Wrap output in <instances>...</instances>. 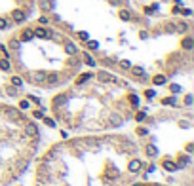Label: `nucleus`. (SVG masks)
<instances>
[{"mask_svg": "<svg viewBox=\"0 0 194 186\" xmlns=\"http://www.w3.org/2000/svg\"><path fill=\"white\" fill-rule=\"evenodd\" d=\"M34 36H38V38H51V36H53V34H51V32L50 31H46V29H36V31H34Z\"/></svg>", "mask_w": 194, "mask_h": 186, "instance_id": "nucleus-1", "label": "nucleus"}, {"mask_svg": "<svg viewBox=\"0 0 194 186\" xmlns=\"http://www.w3.org/2000/svg\"><path fill=\"white\" fill-rule=\"evenodd\" d=\"M97 78H99L101 82H118L116 78H114V76H110L108 72H99V74H97Z\"/></svg>", "mask_w": 194, "mask_h": 186, "instance_id": "nucleus-2", "label": "nucleus"}, {"mask_svg": "<svg viewBox=\"0 0 194 186\" xmlns=\"http://www.w3.org/2000/svg\"><path fill=\"white\" fill-rule=\"evenodd\" d=\"M40 8L42 10H53L55 8V2H53V0H40Z\"/></svg>", "mask_w": 194, "mask_h": 186, "instance_id": "nucleus-3", "label": "nucleus"}, {"mask_svg": "<svg viewBox=\"0 0 194 186\" xmlns=\"http://www.w3.org/2000/svg\"><path fill=\"white\" fill-rule=\"evenodd\" d=\"M122 122H124V120H122V116H120V114H112V116H110V125H114V127H116V125H122Z\"/></svg>", "mask_w": 194, "mask_h": 186, "instance_id": "nucleus-4", "label": "nucleus"}, {"mask_svg": "<svg viewBox=\"0 0 194 186\" xmlns=\"http://www.w3.org/2000/svg\"><path fill=\"white\" fill-rule=\"evenodd\" d=\"M67 101H69L67 95H57L53 99V103H55V106H63V104H67Z\"/></svg>", "mask_w": 194, "mask_h": 186, "instance_id": "nucleus-5", "label": "nucleus"}, {"mask_svg": "<svg viewBox=\"0 0 194 186\" xmlns=\"http://www.w3.org/2000/svg\"><path fill=\"white\" fill-rule=\"evenodd\" d=\"M12 15H14V21H17V23L25 21V12H21V10H15Z\"/></svg>", "mask_w": 194, "mask_h": 186, "instance_id": "nucleus-6", "label": "nucleus"}, {"mask_svg": "<svg viewBox=\"0 0 194 186\" xmlns=\"http://www.w3.org/2000/svg\"><path fill=\"white\" fill-rule=\"evenodd\" d=\"M128 167H130V171L137 173L141 169V161H139V159H133V161H130V165H128Z\"/></svg>", "mask_w": 194, "mask_h": 186, "instance_id": "nucleus-7", "label": "nucleus"}, {"mask_svg": "<svg viewBox=\"0 0 194 186\" xmlns=\"http://www.w3.org/2000/svg\"><path fill=\"white\" fill-rule=\"evenodd\" d=\"M25 131H27V135H36V133H38V129H36V125H34V123H27Z\"/></svg>", "mask_w": 194, "mask_h": 186, "instance_id": "nucleus-8", "label": "nucleus"}, {"mask_svg": "<svg viewBox=\"0 0 194 186\" xmlns=\"http://www.w3.org/2000/svg\"><path fill=\"white\" fill-rule=\"evenodd\" d=\"M32 80H34V82H44V80H46V72H36V74H32Z\"/></svg>", "mask_w": 194, "mask_h": 186, "instance_id": "nucleus-9", "label": "nucleus"}, {"mask_svg": "<svg viewBox=\"0 0 194 186\" xmlns=\"http://www.w3.org/2000/svg\"><path fill=\"white\" fill-rule=\"evenodd\" d=\"M21 38H23V40H27V42H29V40H32V38H34V32H32V31H29V29H27V31H23V36H21Z\"/></svg>", "mask_w": 194, "mask_h": 186, "instance_id": "nucleus-10", "label": "nucleus"}, {"mask_svg": "<svg viewBox=\"0 0 194 186\" xmlns=\"http://www.w3.org/2000/svg\"><path fill=\"white\" fill-rule=\"evenodd\" d=\"M192 46H194L192 38H185V40H183V48H185V50H192Z\"/></svg>", "mask_w": 194, "mask_h": 186, "instance_id": "nucleus-11", "label": "nucleus"}, {"mask_svg": "<svg viewBox=\"0 0 194 186\" xmlns=\"http://www.w3.org/2000/svg\"><path fill=\"white\" fill-rule=\"evenodd\" d=\"M65 50H67V53L74 55V53H76V46H74V44H67V46H65Z\"/></svg>", "mask_w": 194, "mask_h": 186, "instance_id": "nucleus-12", "label": "nucleus"}, {"mask_svg": "<svg viewBox=\"0 0 194 186\" xmlns=\"http://www.w3.org/2000/svg\"><path fill=\"white\" fill-rule=\"evenodd\" d=\"M158 154V150L154 148V146H149V148H147V156H150V158H154V156Z\"/></svg>", "mask_w": 194, "mask_h": 186, "instance_id": "nucleus-13", "label": "nucleus"}, {"mask_svg": "<svg viewBox=\"0 0 194 186\" xmlns=\"http://www.w3.org/2000/svg\"><path fill=\"white\" fill-rule=\"evenodd\" d=\"M131 70H133V74H137V76H143L145 74V70L141 67H131Z\"/></svg>", "mask_w": 194, "mask_h": 186, "instance_id": "nucleus-14", "label": "nucleus"}, {"mask_svg": "<svg viewBox=\"0 0 194 186\" xmlns=\"http://www.w3.org/2000/svg\"><path fill=\"white\" fill-rule=\"evenodd\" d=\"M164 82H166V78L164 76H154V84H156V86H162Z\"/></svg>", "mask_w": 194, "mask_h": 186, "instance_id": "nucleus-15", "label": "nucleus"}, {"mask_svg": "<svg viewBox=\"0 0 194 186\" xmlns=\"http://www.w3.org/2000/svg\"><path fill=\"white\" fill-rule=\"evenodd\" d=\"M120 19H124V21H130V12L122 10V12H120Z\"/></svg>", "mask_w": 194, "mask_h": 186, "instance_id": "nucleus-16", "label": "nucleus"}, {"mask_svg": "<svg viewBox=\"0 0 194 186\" xmlns=\"http://www.w3.org/2000/svg\"><path fill=\"white\" fill-rule=\"evenodd\" d=\"M164 167H166L167 171H175V169H177V165H173L171 161H166V164H164Z\"/></svg>", "mask_w": 194, "mask_h": 186, "instance_id": "nucleus-17", "label": "nucleus"}, {"mask_svg": "<svg viewBox=\"0 0 194 186\" xmlns=\"http://www.w3.org/2000/svg\"><path fill=\"white\" fill-rule=\"evenodd\" d=\"M0 68H2V70H10V63L6 59H2L0 61Z\"/></svg>", "mask_w": 194, "mask_h": 186, "instance_id": "nucleus-18", "label": "nucleus"}, {"mask_svg": "<svg viewBox=\"0 0 194 186\" xmlns=\"http://www.w3.org/2000/svg\"><path fill=\"white\" fill-rule=\"evenodd\" d=\"M84 61H86V63L90 65V67H93V65H95V61L91 59V57H90V55H88V53H84Z\"/></svg>", "mask_w": 194, "mask_h": 186, "instance_id": "nucleus-19", "label": "nucleus"}, {"mask_svg": "<svg viewBox=\"0 0 194 186\" xmlns=\"http://www.w3.org/2000/svg\"><path fill=\"white\" fill-rule=\"evenodd\" d=\"M88 48H90V50H97V48H99V44H97L95 40H90V42H88Z\"/></svg>", "mask_w": 194, "mask_h": 186, "instance_id": "nucleus-20", "label": "nucleus"}, {"mask_svg": "<svg viewBox=\"0 0 194 186\" xmlns=\"http://www.w3.org/2000/svg\"><path fill=\"white\" fill-rule=\"evenodd\" d=\"M130 101H131V104H133V106H135V108H137V106H139V97L131 95V97H130Z\"/></svg>", "mask_w": 194, "mask_h": 186, "instance_id": "nucleus-21", "label": "nucleus"}, {"mask_svg": "<svg viewBox=\"0 0 194 186\" xmlns=\"http://www.w3.org/2000/svg\"><path fill=\"white\" fill-rule=\"evenodd\" d=\"M90 76H91L90 72H88V74H82V76L78 78V84H84V82H86V80H88V78H90Z\"/></svg>", "mask_w": 194, "mask_h": 186, "instance_id": "nucleus-22", "label": "nucleus"}, {"mask_svg": "<svg viewBox=\"0 0 194 186\" xmlns=\"http://www.w3.org/2000/svg\"><path fill=\"white\" fill-rule=\"evenodd\" d=\"M12 84H14V86H21V78H19V76H14V78H12Z\"/></svg>", "mask_w": 194, "mask_h": 186, "instance_id": "nucleus-23", "label": "nucleus"}, {"mask_svg": "<svg viewBox=\"0 0 194 186\" xmlns=\"http://www.w3.org/2000/svg\"><path fill=\"white\" fill-rule=\"evenodd\" d=\"M46 78L50 80V84H55V82L59 80V78H57V74H50V76H46Z\"/></svg>", "mask_w": 194, "mask_h": 186, "instance_id": "nucleus-24", "label": "nucleus"}, {"mask_svg": "<svg viewBox=\"0 0 194 186\" xmlns=\"http://www.w3.org/2000/svg\"><path fill=\"white\" fill-rule=\"evenodd\" d=\"M44 123L48 127H55V122H53V120H50V118H44Z\"/></svg>", "mask_w": 194, "mask_h": 186, "instance_id": "nucleus-25", "label": "nucleus"}, {"mask_svg": "<svg viewBox=\"0 0 194 186\" xmlns=\"http://www.w3.org/2000/svg\"><path fill=\"white\" fill-rule=\"evenodd\" d=\"M177 31H179V32H185L186 31V23H179V25H177Z\"/></svg>", "mask_w": 194, "mask_h": 186, "instance_id": "nucleus-26", "label": "nucleus"}, {"mask_svg": "<svg viewBox=\"0 0 194 186\" xmlns=\"http://www.w3.org/2000/svg\"><path fill=\"white\" fill-rule=\"evenodd\" d=\"M120 67L122 68H131V63L130 61H120Z\"/></svg>", "mask_w": 194, "mask_h": 186, "instance_id": "nucleus-27", "label": "nucleus"}, {"mask_svg": "<svg viewBox=\"0 0 194 186\" xmlns=\"http://www.w3.org/2000/svg\"><path fill=\"white\" fill-rule=\"evenodd\" d=\"M10 46H12V50H19V42L17 40H12V42H10Z\"/></svg>", "mask_w": 194, "mask_h": 186, "instance_id": "nucleus-28", "label": "nucleus"}, {"mask_svg": "<svg viewBox=\"0 0 194 186\" xmlns=\"http://www.w3.org/2000/svg\"><path fill=\"white\" fill-rule=\"evenodd\" d=\"M164 104H175V99L169 97V99H164Z\"/></svg>", "mask_w": 194, "mask_h": 186, "instance_id": "nucleus-29", "label": "nucleus"}, {"mask_svg": "<svg viewBox=\"0 0 194 186\" xmlns=\"http://www.w3.org/2000/svg\"><path fill=\"white\" fill-rule=\"evenodd\" d=\"M186 164H189V158H181V164H179V167H185Z\"/></svg>", "mask_w": 194, "mask_h": 186, "instance_id": "nucleus-30", "label": "nucleus"}, {"mask_svg": "<svg viewBox=\"0 0 194 186\" xmlns=\"http://www.w3.org/2000/svg\"><path fill=\"white\" fill-rule=\"evenodd\" d=\"M8 27V21L6 19H0V29H6Z\"/></svg>", "mask_w": 194, "mask_h": 186, "instance_id": "nucleus-31", "label": "nucleus"}, {"mask_svg": "<svg viewBox=\"0 0 194 186\" xmlns=\"http://www.w3.org/2000/svg\"><path fill=\"white\" fill-rule=\"evenodd\" d=\"M19 106H21L23 110H25V108H29V103H27V99H25V101H21V104H19Z\"/></svg>", "mask_w": 194, "mask_h": 186, "instance_id": "nucleus-32", "label": "nucleus"}, {"mask_svg": "<svg viewBox=\"0 0 194 186\" xmlns=\"http://www.w3.org/2000/svg\"><path fill=\"white\" fill-rule=\"evenodd\" d=\"M143 120H145V112H139L137 114V122H143Z\"/></svg>", "mask_w": 194, "mask_h": 186, "instance_id": "nucleus-33", "label": "nucleus"}, {"mask_svg": "<svg viewBox=\"0 0 194 186\" xmlns=\"http://www.w3.org/2000/svg\"><path fill=\"white\" fill-rule=\"evenodd\" d=\"M171 91H173V93H177V91H181V87L177 86V84H173V86H171Z\"/></svg>", "mask_w": 194, "mask_h": 186, "instance_id": "nucleus-34", "label": "nucleus"}, {"mask_svg": "<svg viewBox=\"0 0 194 186\" xmlns=\"http://www.w3.org/2000/svg\"><path fill=\"white\" fill-rule=\"evenodd\" d=\"M15 93H17V89H15V87H10V89H8V95H15Z\"/></svg>", "mask_w": 194, "mask_h": 186, "instance_id": "nucleus-35", "label": "nucleus"}, {"mask_svg": "<svg viewBox=\"0 0 194 186\" xmlns=\"http://www.w3.org/2000/svg\"><path fill=\"white\" fill-rule=\"evenodd\" d=\"M78 36H80L82 40H88V32H80V34H78Z\"/></svg>", "mask_w": 194, "mask_h": 186, "instance_id": "nucleus-36", "label": "nucleus"}, {"mask_svg": "<svg viewBox=\"0 0 194 186\" xmlns=\"http://www.w3.org/2000/svg\"><path fill=\"white\" fill-rule=\"evenodd\" d=\"M10 114H12L14 118H19V112H17V110H10Z\"/></svg>", "mask_w": 194, "mask_h": 186, "instance_id": "nucleus-37", "label": "nucleus"}]
</instances>
